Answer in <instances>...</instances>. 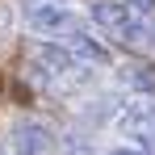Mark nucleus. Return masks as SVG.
<instances>
[{
    "mask_svg": "<svg viewBox=\"0 0 155 155\" xmlns=\"http://www.w3.org/2000/svg\"><path fill=\"white\" fill-rule=\"evenodd\" d=\"M92 21H97L105 34H117L122 42H134V46L147 42V34H151V29L134 17L126 4H117V0H97V4H92Z\"/></svg>",
    "mask_w": 155,
    "mask_h": 155,
    "instance_id": "obj_1",
    "label": "nucleus"
},
{
    "mask_svg": "<svg viewBox=\"0 0 155 155\" xmlns=\"http://www.w3.org/2000/svg\"><path fill=\"white\" fill-rule=\"evenodd\" d=\"M117 130L130 134L147 155H155V101H130L117 113Z\"/></svg>",
    "mask_w": 155,
    "mask_h": 155,
    "instance_id": "obj_2",
    "label": "nucleus"
},
{
    "mask_svg": "<svg viewBox=\"0 0 155 155\" xmlns=\"http://www.w3.org/2000/svg\"><path fill=\"white\" fill-rule=\"evenodd\" d=\"M13 151L17 155H51L54 151V130L38 117H25L13 130Z\"/></svg>",
    "mask_w": 155,
    "mask_h": 155,
    "instance_id": "obj_3",
    "label": "nucleus"
},
{
    "mask_svg": "<svg viewBox=\"0 0 155 155\" xmlns=\"http://www.w3.org/2000/svg\"><path fill=\"white\" fill-rule=\"evenodd\" d=\"M71 25H76V17L63 4H34L29 8V29L34 34H67Z\"/></svg>",
    "mask_w": 155,
    "mask_h": 155,
    "instance_id": "obj_4",
    "label": "nucleus"
},
{
    "mask_svg": "<svg viewBox=\"0 0 155 155\" xmlns=\"http://www.w3.org/2000/svg\"><path fill=\"white\" fill-rule=\"evenodd\" d=\"M38 59H42L51 71H76L80 67V59L71 54V46H54V42H42V46H38Z\"/></svg>",
    "mask_w": 155,
    "mask_h": 155,
    "instance_id": "obj_5",
    "label": "nucleus"
},
{
    "mask_svg": "<svg viewBox=\"0 0 155 155\" xmlns=\"http://www.w3.org/2000/svg\"><path fill=\"white\" fill-rule=\"evenodd\" d=\"M71 54L88 59V63H109V51H105L97 38H88V34H71Z\"/></svg>",
    "mask_w": 155,
    "mask_h": 155,
    "instance_id": "obj_6",
    "label": "nucleus"
},
{
    "mask_svg": "<svg viewBox=\"0 0 155 155\" xmlns=\"http://www.w3.org/2000/svg\"><path fill=\"white\" fill-rule=\"evenodd\" d=\"M126 84H130V88H138V92H155V76H151V71H138V67H130V71H126Z\"/></svg>",
    "mask_w": 155,
    "mask_h": 155,
    "instance_id": "obj_7",
    "label": "nucleus"
},
{
    "mask_svg": "<svg viewBox=\"0 0 155 155\" xmlns=\"http://www.w3.org/2000/svg\"><path fill=\"white\" fill-rule=\"evenodd\" d=\"M126 8H130V13H151L155 0H126Z\"/></svg>",
    "mask_w": 155,
    "mask_h": 155,
    "instance_id": "obj_8",
    "label": "nucleus"
},
{
    "mask_svg": "<svg viewBox=\"0 0 155 155\" xmlns=\"http://www.w3.org/2000/svg\"><path fill=\"white\" fill-rule=\"evenodd\" d=\"M105 155H147V151H138V147H109Z\"/></svg>",
    "mask_w": 155,
    "mask_h": 155,
    "instance_id": "obj_9",
    "label": "nucleus"
},
{
    "mask_svg": "<svg viewBox=\"0 0 155 155\" xmlns=\"http://www.w3.org/2000/svg\"><path fill=\"white\" fill-rule=\"evenodd\" d=\"M0 155H4V151H0Z\"/></svg>",
    "mask_w": 155,
    "mask_h": 155,
    "instance_id": "obj_10",
    "label": "nucleus"
}]
</instances>
